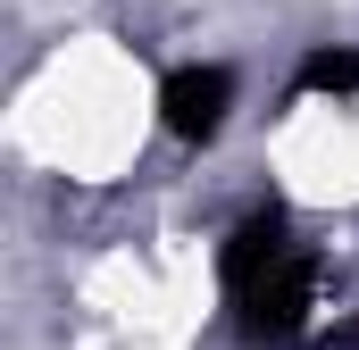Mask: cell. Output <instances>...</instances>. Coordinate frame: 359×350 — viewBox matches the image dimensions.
<instances>
[{
	"label": "cell",
	"instance_id": "7a4b0ae2",
	"mask_svg": "<svg viewBox=\"0 0 359 350\" xmlns=\"http://www.w3.org/2000/svg\"><path fill=\"white\" fill-rule=\"evenodd\" d=\"M226 108H234V76H226V67H176V76L159 84V125H168L176 142H217Z\"/></svg>",
	"mask_w": 359,
	"mask_h": 350
},
{
	"label": "cell",
	"instance_id": "3957f363",
	"mask_svg": "<svg viewBox=\"0 0 359 350\" xmlns=\"http://www.w3.org/2000/svg\"><path fill=\"white\" fill-rule=\"evenodd\" d=\"M301 251H309V242L292 234V217H284V209H251V217L226 234V259H217V267H226V300H234V292H251L259 275H276L284 259H301Z\"/></svg>",
	"mask_w": 359,
	"mask_h": 350
},
{
	"label": "cell",
	"instance_id": "277c9868",
	"mask_svg": "<svg viewBox=\"0 0 359 350\" xmlns=\"http://www.w3.org/2000/svg\"><path fill=\"white\" fill-rule=\"evenodd\" d=\"M292 92H359V50H309L301 59V76H292Z\"/></svg>",
	"mask_w": 359,
	"mask_h": 350
},
{
	"label": "cell",
	"instance_id": "6da1fadb",
	"mask_svg": "<svg viewBox=\"0 0 359 350\" xmlns=\"http://www.w3.org/2000/svg\"><path fill=\"white\" fill-rule=\"evenodd\" d=\"M309 309H318V259H284L276 275H259L251 292H234V334L251 350H292L309 334Z\"/></svg>",
	"mask_w": 359,
	"mask_h": 350
},
{
	"label": "cell",
	"instance_id": "5b68a950",
	"mask_svg": "<svg viewBox=\"0 0 359 350\" xmlns=\"http://www.w3.org/2000/svg\"><path fill=\"white\" fill-rule=\"evenodd\" d=\"M326 350H359V317H351V326H334V334H326Z\"/></svg>",
	"mask_w": 359,
	"mask_h": 350
}]
</instances>
